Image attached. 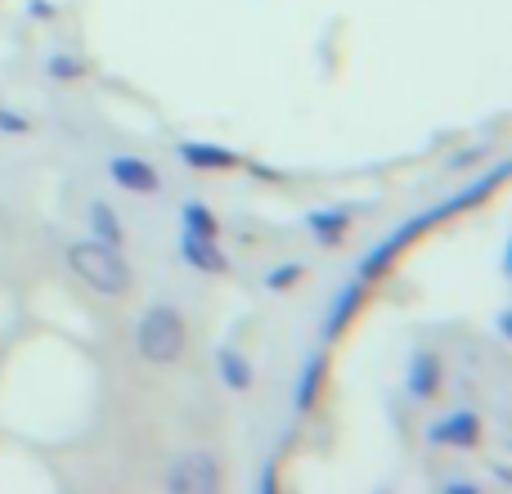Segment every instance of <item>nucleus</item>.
I'll return each instance as SVG.
<instances>
[{"label":"nucleus","mask_w":512,"mask_h":494,"mask_svg":"<svg viewBox=\"0 0 512 494\" xmlns=\"http://www.w3.org/2000/svg\"><path fill=\"white\" fill-rule=\"evenodd\" d=\"M108 180H113L122 194H135V198H153L167 189V180H162V171L153 167L149 158H140V153H113V158L104 162Z\"/></svg>","instance_id":"6"},{"label":"nucleus","mask_w":512,"mask_h":494,"mask_svg":"<svg viewBox=\"0 0 512 494\" xmlns=\"http://www.w3.org/2000/svg\"><path fill=\"white\" fill-rule=\"evenodd\" d=\"M27 14L32 18H54V5L50 0H27Z\"/></svg>","instance_id":"19"},{"label":"nucleus","mask_w":512,"mask_h":494,"mask_svg":"<svg viewBox=\"0 0 512 494\" xmlns=\"http://www.w3.org/2000/svg\"><path fill=\"white\" fill-rule=\"evenodd\" d=\"M63 261H68V270L77 274L90 292H99V297H108V301L126 297V292L135 288V270L122 256V247H104L90 239V234L63 247Z\"/></svg>","instance_id":"2"},{"label":"nucleus","mask_w":512,"mask_h":494,"mask_svg":"<svg viewBox=\"0 0 512 494\" xmlns=\"http://www.w3.org/2000/svg\"><path fill=\"white\" fill-rule=\"evenodd\" d=\"M180 162L194 171H234L243 167V153L234 149H221V144H180Z\"/></svg>","instance_id":"13"},{"label":"nucleus","mask_w":512,"mask_h":494,"mask_svg":"<svg viewBox=\"0 0 512 494\" xmlns=\"http://www.w3.org/2000/svg\"><path fill=\"white\" fill-rule=\"evenodd\" d=\"M0 135H9V140H18V135H32V117L14 113V108L0 104Z\"/></svg>","instance_id":"18"},{"label":"nucleus","mask_w":512,"mask_h":494,"mask_svg":"<svg viewBox=\"0 0 512 494\" xmlns=\"http://www.w3.org/2000/svg\"><path fill=\"white\" fill-rule=\"evenodd\" d=\"M162 490L171 494H216L221 490V463L216 454H180L162 477Z\"/></svg>","instance_id":"5"},{"label":"nucleus","mask_w":512,"mask_h":494,"mask_svg":"<svg viewBox=\"0 0 512 494\" xmlns=\"http://www.w3.org/2000/svg\"><path fill=\"white\" fill-rule=\"evenodd\" d=\"M180 261L189 265L194 274H230V256L221 252V239H207V234L180 230Z\"/></svg>","instance_id":"8"},{"label":"nucleus","mask_w":512,"mask_h":494,"mask_svg":"<svg viewBox=\"0 0 512 494\" xmlns=\"http://www.w3.org/2000/svg\"><path fill=\"white\" fill-rule=\"evenodd\" d=\"M135 351H140V360L158 364V369L185 360V351H189L185 310L171 306V301H158V306L144 310L140 324H135Z\"/></svg>","instance_id":"3"},{"label":"nucleus","mask_w":512,"mask_h":494,"mask_svg":"<svg viewBox=\"0 0 512 494\" xmlns=\"http://www.w3.org/2000/svg\"><path fill=\"white\" fill-rule=\"evenodd\" d=\"M355 216H360V207H315V212L301 216V225L315 234L319 247H342Z\"/></svg>","instance_id":"9"},{"label":"nucleus","mask_w":512,"mask_h":494,"mask_svg":"<svg viewBox=\"0 0 512 494\" xmlns=\"http://www.w3.org/2000/svg\"><path fill=\"white\" fill-rule=\"evenodd\" d=\"M180 230H194V234H207V239H221V221H216V212L207 203H198V198L180 203Z\"/></svg>","instance_id":"16"},{"label":"nucleus","mask_w":512,"mask_h":494,"mask_svg":"<svg viewBox=\"0 0 512 494\" xmlns=\"http://www.w3.org/2000/svg\"><path fill=\"white\" fill-rule=\"evenodd\" d=\"M445 387V360L436 351H427V346H414L405 360V396L414 400V405H427V400H436Z\"/></svg>","instance_id":"7"},{"label":"nucleus","mask_w":512,"mask_h":494,"mask_svg":"<svg viewBox=\"0 0 512 494\" xmlns=\"http://www.w3.org/2000/svg\"><path fill=\"white\" fill-rule=\"evenodd\" d=\"M216 373H221V382L230 391H239V396H248L256 387V369L239 346H221V351H216Z\"/></svg>","instance_id":"14"},{"label":"nucleus","mask_w":512,"mask_h":494,"mask_svg":"<svg viewBox=\"0 0 512 494\" xmlns=\"http://www.w3.org/2000/svg\"><path fill=\"white\" fill-rule=\"evenodd\" d=\"M481 441H486V418L477 414V409H450V414L432 418L427 423V445H436V450H481Z\"/></svg>","instance_id":"4"},{"label":"nucleus","mask_w":512,"mask_h":494,"mask_svg":"<svg viewBox=\"0 0 512 494\" xmlns=\"http://www.w3.org/2000/svg\"><path fill=\"white\" fill-rule=\"evenodd\" d=\"M86 234H90L95 243H104V247H126V225H122V216H117V207L104 203V198H95V203L86 207Z\"/></svg>","instance_id":"12"},{"label":"nucleus","mask_w":512,"mask_h":494,"mask_svg":"<svg viewBox=\"0 0 512 494\" xmlns=\"http://www.w3.org/2000/svg\"><path fill=\"white\" fill-rule=\"evenodd\" d=\"M504 171H508V167H495V171H490V180H481V185H472V189H463V194H454L450 203H436L432 212L414 216V221L396 225V230H391L387 239H382V243H373L369 252H364V261H360V270H355V279H364V283H369V288H373V283H378L382 274H387L391 265L400 261V252H405V247L414 243L418 234H427V230H432V225L450 221V216H454V212H463V207H468V203H481V198H486L490 189H495L499 180H504Z\"/></svg>","instance_id":"1"},{"label":"nucleus","mask_w":512,"mask_h":494,"mask_svg":"<svg viewBox=\"0 0 512 494\" xmlns=\"http://www.w3.org/2000/svg\"><path fill=\"white\" fill-rule=\"evenodd\" d=\"M306 261H279V265H274V270H265V292H292V288H297V283L301 279H306Z\"/></svg>","instance_id":"17"},{"label":"nucleus","mask_w":512,"mask_h":494,"mask_svg":"<svg viewBox=\"0 0 512 494\" xmlns=\"http://www.w3.org/2000/svg\"><path fill=\"white\" fill-rule=\"evenodd\" d=\"M324 382H328V351H315L297 373V387H292V409L297 414H310L324 396Z\"/></svg>","instance_id":"11"},{"label":"nucleus","mask_w":512,"mask_h":494,"mask_svg":"<svg viewBox=\"0 0 512 494\" xmlns=\"http://www.w3.org/2000/svg\"><path fill=\"white\" fill-rule=\"evenodd\" d=\"M41 68H45V77H50V81H63V86H72V81H86V77H90V63L81 59V54H72V50H50Z\"/></svg>","instance_id":"15"},{"label":"nucleus","mask_w":512,"mask_h":494,"mask_svg":"<svg viewBox=\"0 0 512 494\" xmlns=\"http://www.w3.org/2000/svg\"><path fill=\"white\" fill-rule=\"evenodd\" d=\"M364 301H369V283H364V279H351L342 292H337L333 301H328V315H324V342H333V337L342 333V328L351 324L355 315H360Z\"/></svg>","instance_id":"10"}]
</instances>
